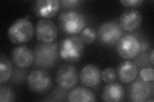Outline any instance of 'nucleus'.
Instances as JSON below:
<instances>
[{"label":"nucleus","mask_w":154,"mask_h":102,"mask_svg":"<svg viewBox=\"0 0 154 102\" xmlns=\"http://www.w3.org/2000/svg\"><path fill=\"white\" fill-rule=\"evenodd\" d=\"M140 50V42L134 35H124L120 38L119 40L117 42V52L124 59H132L139 54Z\"/></svg>","instance_id":"7"},{"label":"nucleus","mask_w":154,"mask_h":102,"mask_svg":"<svg viewBox=\"0 0 154 102\" xmlns=\"http://www.w3.org/2000/svg\"><path fill=\"white\" fill-rule=\"evenodd\" d=\"M80 38L84 43H93L97 38V31H96L94 28L91 27L85 28L80 32Z\"/></svg>","instance_id":"19"},{"label":"nucleus","mask_w":154,"mask_h":102,"mask_svg":"<svg viewBox=\"0 0 154 102\" xmlns=\"http://www.w3.org/2000/svg\"><path fill=\"white\" fill-rule=\"evenodd\" d=\"M35 33L38 40L42 43H51L55 40L58 31L56 25L51 21L41 19L37 24Z\"/></svg>","instance_id":"10"},{"label":"nucleus","mask_w":154,"mask_h":102,"mask_svg":"<svg viewBox=\"0 0 154 102\" xmlns=\"http://www.w3.org/2000/svg\"><path fill=\"white\" fill-rule=\"evenodd\" d=\"M12 60L19 68H26L34 62V53L27 46H18L12 50Z\"/></svg>","instance_id":"12"},{"label":"nucleus","mask_w":154,"mask_h":102,"mask_svg":"<svg viewBox=\"0 0 154 102\" xmlns=\"http://www.w3.org/2000/svg\"><path fill=\"white\" fill-rule=\"evenodd\" d=\"M122 34L123 30L119 24L114 21H107L100 26L97 36L99 41L103 44L111 45L117 43Z\"/></svg>","instance_id":"6"},{"label":"nucleus","mask_w":154,"mask_h":102,"mask_svg":"<svg viewBox=\"0 0 154 102\" xmlns=\"http://www.w3.org/2000/svg\"><path fill=\"white\" fill-rule=\"evenodd\" d=\"M60 4H62V7L65 8H73L79 5L80 3H82V1L80 0H64L60 1Z\"/></svg>","instance_id":"23"},{"label":"nucleus","mask_w":154,"mask_h":102,"mask_svg":"<svg viewBox=\"0 0 154 102\" xmlns=\"http://www.w3.org/2000/svg\"><path fill=\"white\" fill-rule=\"evenodd\" d=\"M35 65L42 69L51 68L57 58V45L56 43H42L34 49Z\"/></svg>","instance_id":"1"},{"label":"nucleus","mask_w":154,"mask_h":102,"mask_svg":"<svg viewBox=\"0 0 154 102\" xmlns=\"http://www.w3.org/2000/svg\"><path fill=\"white\" fill-rule=\"evenodd\" d=\"M60 6L59 0H38L33 4V11L38 17L51 18L59 11Z\"/></svg>","instance_id":"11"},{"label":"nucleus","mask_w":154,"mask_h":102,"mask_svg":"<svg viewBox=\"0 0 154 102\" xmlns=\"http://www.w3.org/2000/svg\"><path fill=\"white\" fill-rule=\"evenodd\" d=\"M140 79L145 82H152L154 79V70L153 68H144L139 73Z\"/></svg>","instance_id":"22"},{"label":"nucleus","mask_w":154,"mask_h":102,"mask_svg":"<svg viewBox=\"0 0 154 102\" xmlns=\"http://www.w3.org/2000/svg\"><path fill=\"white\" fill-rule=\"evenodd\" d=\"M153 57H154V51L152 50V51L151 52V54H150V59L152 65H153V63H153Z\"/></svg>","instance_id":"25"},{"label":"nucleus","mask_w":154,"mask_h":102,"mask_svg":"<svg viewBox=\"0 0 154 102\" xmlns=\"http://www.w3.org/2000/svg\"><path fill=\"white\" fill-rule=\"evenodd\" d=\"M61 30L69 35H75L82 31L85 26V18L82 13L68 10L62 12L59 17Z\"/></svg>","instance_id":"3"},{"label":"nucleus","mask_w":154,"mask_h":102,"mask_svg":"<svg viewBox=\"0 0 154 102\" xmlns=\"http://www.w3.org/2000/svg\"><path fill=\"white\" fill-rule=\"evenodd\" d=\"M152 87L149 82L137 79L129 87L130 98L134 102L146 101L152 95Z\"/></svg>","instance_id":"9"},{"label":"nucleus","mask_w":154,"mask_h":102,"mask_svg":"<svg viewBox=\"0 0 154 102\" xmlns=\"http://www.w3.org/2000/svg\"><path fill=\"white\" fill-rule=\"evenodd\" d=\"M141 12L134 9H129L123 12L120 16L119 22L122 30L132 31L140 27L142 22Z\"/></svg>","instance_id":"13"},{"label":"nucleus","mask_w":154,"mask_h":102,"mask_svg":"<svg viewBox=\"0 0 154 102\" xmlns=\"http://www.w3.org/2000/svg\"><path fill=\"white\" fill-rule=\"evenodd\" d=\"M84 48V42L80 37L75 36H69L60 43L59 48L60 56L67 61H77L82 56Z\"/></svg>","instance_id":"4"},{"label":"nucleus","mask_w":154,"mask_h":102,"mask_svg":"<svg viewBox=\"0 0 154 102\" xmlns=\"http://www.w3.org/2000/svg\"><path fill=\"white\" fill-rule=\"evenodd\" d=\"M102 77L103 80L107 83L113 82L117 77V74L116 70L112 67H108L104 69L102 73Z\"/></svg>","instance_id":"21"},{"label":"nucleus","mask_w":154,"mask_h":102,"mask_svg":"<svg viewBox=\"0 0 154 102\" xmlns=\"http://www.w3.org/2000/svg\"><path fill=\"white\" fill-rule=\"evenodd\" d=\"M118 75L120 81L123 83H130L136 79L138 74L137 66L131 61H124L119 65Z\"/></svg>","instance_id":"15"},{"label":"nucleus","mask_w":154,"mask_h":102,"mask_svg":"<svg viewBox=\"0 0 154 102\" xmlns=\"http://www.w3.org/2000/svg\"><path fill=\"white\" fill-rule=\"evenodd\" d=\"M29 88L37 94H45L51 89L52 82L48 73L44 70H35L27 77Z\"/></svg>","instance_id":"5"},{"label":"nucleus","mask_w":154,"mask_h":102,"mask_svg":"<svg viewBox=\"0 0 154 102\" xmlns=\"http://www.w3.org/2000/svg\"><path fill=\"white\" fill-rule=\"evenodd\" d=\"M67 100L71 102H93L96 101V96L89 89L79 86L69 92Z\"/></svg>","instance_id":"17"},{"label":"nucleus","mask_w":154,"mask_h":102,"mask_svg":"<svg viewBox=\"0 0 154 102\" xmlns=\"http://www.w3.org/2000/svg\"><path fill=\"white\" fill-rule=\"evenodd\" d=\"M15 100V95L13 90L8 86H1L0 87V101L11 102Z\"/></svg>","instance_id":"20"},{"label":"nucleus","mask_w":154,"mask_h":102,"mask_svg":"<svg viewBox=\"0 0 154 102\" xmlns=\"http://www.w3.org/2000/svg\"><path fill=\"white\" fill-rule=\"evenodd\" d=\"M56 80L58 85L62 89L73 88L78 81V74L76 68L69 64L61 65L57 70Z\"/></svg>","instance_id":"8"},{"label":"nucleus","mask_w":154,"mask_h":102,"mask_svg":"<svg viewBox=\"0 0 154 102\" xmlns=\"http://www.w3.org/2000/svg\"><path fill=\"white\" fill-rule=\"evenodd\" d=\"M8 36L14 44L25 43L32 38L34 29L32 22L26 18H20L14 21L8 28Z\"/></svg>","instance_id":"2"},{"label":"nucleus","mask_w":154,"mask_h":102,"mask_svg":"<svg viewBox=\"0 0 154 102\" xmlns=\"http://www.w3.org/2000/svg\"><path fill=\"white\" fill-rule=\"evenodd\" d=\"M125 94L124 88L118 82H110L104 87L102 99L104 101L117 102L122 100Z\"/></svg>","instance_id":"16"},{"label":"nucleus","mask_w":154,"mask_h":102,"mask_svg":"<svg viewBox=\"0 0 154 102\" xmlns=\"http://www.w3.org/2000/svg\"><path fill=\"white\" fill-rule=\"evenodd\" d=\"M125 7H137L143 3V0H121L119 1Z\"/></svg>","instance_id":"24"},{"label":"nucleus","mask_w":154,"mask_h":102,"mask_svg":"<svg viewBox=\"0 0 154 102\" xmlns=\"http://www.w3.org/2000/svg\"><path fill=\"white\" fill-rule=\"evenodd\" d=\"M80 78L81 82L84 86L94 87L100 84L102 74L97 66L89 64L84 66L80 70Z\"/></svg>","instance_id":"14"},{"label":"nucleus","mask_w":154,"mask_h":102,"mask_svg":"<svg viewBox=\"0 0 154 102\" xmlns=\"http://www.w3.org/2000/svg\"><path fill=\"white\" fill-rule=\"evenodd\" d=\"M12 73V65L4 54L0 56V84L3 85L10 79Z\"/></svg>","instance_id":"18"}]
</instances>
